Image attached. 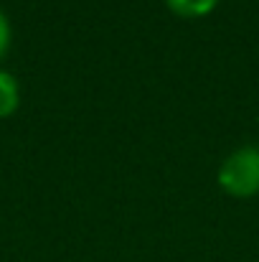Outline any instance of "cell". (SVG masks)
<instances>
[{
    "label": "cell",
    "instance_id": "obj_1",
    "mask_svg": "<svg viewBox=\"0 0 259 262\" xmlns=\"http://www.w3.org/2000/svg\"><path fill=\"white\" fill-rule=\"evenodd\" d=\"M219 183L226 193L247 199L259 193V148H237L219 168Z\"/></svg>",
    "mask_w": 259,
    "mask_h": 262
},
{
    "label": "cell",
    "instance_id": "obj_2",
    "mask_svg": "<svg viewBox=\"0 0 259 262\" xmlns=\"http://www.w3.org/2000/svg\"><path fill=\"white\" fill-rule=\"evenodd\" d=\"M20 102V92H18V82L10 72L0 69V117H8L15 112Z\"/></svg>",
    "mask_w": 259,
    "mask_h": 262
},
{
    "label": "cell",
    "instance_id": "obj_3",
    "mask_svg": "<svg viewBox=\"0 0 259 262\" xmlns=\"http://www.w3.org/2000/svg\"><path fill=\"white\" fill-rule=\"evenodd\" d=\"M219 0H168V5H171L175 13H180V15H206V13H211L214 10V5H216Z\"/></svg>",
    "mask_w": 259,
    "mask_h": 262
},
{
    "label": "cell",
    "instance_id": "obj_4",
    "mask_svg": "<svg viewBox=\"0 0 259 262\" xmlns=\"http://www.w3.org/2000/svg\"><path fill=\"white\" fill-rule=\"evenodd\" d=\"M8 46H10V23H8L5 13L0 10V59L8 54Z\"/></svg>",
    "mask_w": 259,
    "mask_h": 262
}]
</instances>
